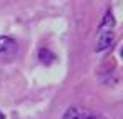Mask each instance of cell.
<instances>
[{
	"label": "cell",
	"instance_id": "4",
	"mask_svg": "<svg viewBox=\"0 0 123 119\" xmlns=\"http://www.w3.org/2000/svg\"><path fill=\"white\" fill-rule=\"evenodd\" d=\"M53 60H55V55H53L52 51H48V50H40V61L42 63L50 65Z\"/></svg>",
	"mask_w": 123,
	"mask_h": 119
},
{
	"label": "cell",
	"instance_id": "3",
	"mask_svg": "<svg viewBox=\"0 0 123 119\" xmlns=\"http://www.w3.org/2000/svg\"><path fill=\"white\" fill-rule=\"evenodd\" d=\"M18 51L17 41L10 37H0V55H15Z\"/></svg>",
	"mask_w": 123,
	"mask_h": 119
},
{
	"label": "cell",
	"instance_id": "2",
	"mask_svg": "<svg viewBox=\"0 0 123 119\" xmlns=\"http://www.w3.org/2000/svg\"><path fill=\"white\" fill-rule=\"evenodd\" d=\"M62 119H103L102 116H98L97 113L86 109V108H80V106H72L65 111Z\"/></svg>",
	"mask_w": 123,
	"mask_h": 119
},
{
	"label": "cell",
	"instance_id": "5",
	"mask_svg": "<svg viewBox=\"0 0 123 119\" xmlns=\"http://www.w3.org/2000/svg\"><path fill=\"white\" fill-rule=\"evenodd\" d=\"M0 119H5V116H3V114H0Z\"/></svg>",
	"mask_w": 123,
	"mask_h": 119
},
{
	"label": "cell",
	"instance_id": "1",
	"mask_svg": "<svg viewBox=\"0 0 123 119\" xmlns=\"http://www.w3.org/2000/svg\"><path fill=\"white\" fill-rule=\"evenodd\" d=\"M115 40V17L111 12H106L102 20V25L97 32V45L95 50L97 51H105L106 48L111 46Z\"/></svg>",
	"mask_w": 123,
	"mask_h": 119
}]
</instances>
